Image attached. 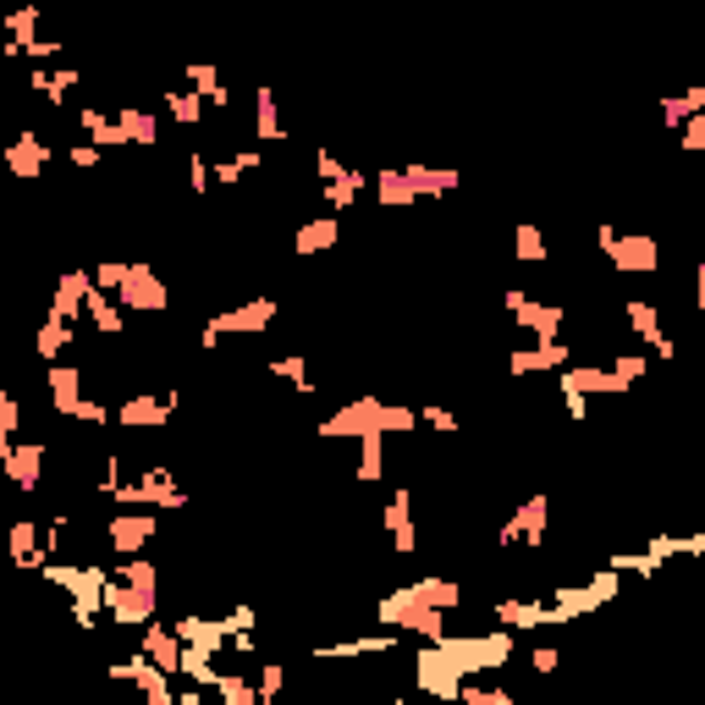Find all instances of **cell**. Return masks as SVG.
<instances>
[{
	"instance_id": "6da1fadb",
	"label": "cell",
	"mask_w": 705,
	"mask_h": 705,
	"mask_svg": "<svg viewBox=\"0 0 705 705\" xmlns=\"http://www.w3.org/2000/svg\"><path fill=\"white\" fill-rule=\"evenodd\" d=\"M595 249L617 276H656L662 271V243L651 232H617L612 221L595 226Z\"/></svg>"
},
{
	"instance_id": "7a4b0ae2",
	"label": "cell",
	"mask_w": 705,
	"mask_h": 705,
	"mask_svg": "<svg viewBox=\"0 0 705 705\" xmlns=\"http://www.w3.org/2000/svg\"><path fill=\"white\" fill-rule=\"evenodd\" d=\"M435 651H441L463 678H474V673H502V667L513 662V634H446Z\"/></svg>"
},
{
	"instance_id": "3957f363",
	"label": "cell",
	"mask_w": 705,
	"mask_h": 705,
	"mask_svg": "<svg viewBox=\"0 0 705 705\" xmlns=\"http://www.w3.org/2000/svg\"><path fill=\"white\" fill-rule=\"evenodd\" d=\"M265 325H276V298H249L238 309H215L199 325V353H215L221 336H260Z\"/></svg>"
},
{
	"instance_id": "277c9868",
	"label": "cell",
	"mask_w": 705,
	"mask_h": 705,
	"mask_svg": "<svg viewBox=\"0 0 705 705\" xmlns=\"http://www.w3.org/2000/svg\"><path fill=\"white\" fill-rule=\"evenodd\" d=\"M546 535H552V496H546V491H535L530 502H518V507L507 513V524L496 530V546H502V552H513V546L541 552V546H546Z\"/></svg>"
},
{
	"instance_id": "5b68a950",
	"label": "cell",
	"mask_w": 705,
	"mask_h": 705,
	"mask_svg": "<svg viewBox=\"0 0 705 705\" xmlns=\"http://www.w3.org/2000/svg\"><path fill=\"white\" fill-rule=\"evenodd\" d=\"M381 414H386V397H348L336 414L320 420V441H370V435H386Z\"/></svg>"
},
{
	"instance_id": "8992f818",
	"label": "cell",
	"mask_w": 705,
	"mask_h": 705,
	"mask_svg": "<svg viewBox=\"0 0 705 705\" xmlns=\"http://www.w3.org/2000/svg\"><path fill=\"white\" fill-rule=\"evenodd\" d=\"M502 303L513 309V320H518L535 342H563V331H567V309H563V303L530 298L524 286H507V298H502Z\"/></svg>"
},
{
	"instance_id": "52a82bcc",
	"label": "cell",
	"mask_w": 705,
	"mask_h": 705,
	"mask_svg": "<svg viewBox=\"0 0 705 705\" xmlns=\"http://www.w3.org/2000/svg\"><path fill=\"white\" fill-rule=\"evenodd\" d=\"M0 474L11 491H39L44 485V441H0Z\"/></svg>"
},
{
	"instance_id": "ba28073f",
	"label": "cell",
	"mask_w": 705,
	"mask_h": 705,
	"mask_svg": "<svg viewBox=\"0 0 705 705\" xmlns=\"http://www.w3.org/2000/svg\"><path fill=\"white\" fill-rule=\"evenodd\" d=\"M117 303H122L128 314H165V309H171V286L154 276V265L133 260V265H128V286L117 292Z\"/></svg>"
},
{
	"instance_id": "9c48e42d",
	"label": "cell",
	"mask_w": 705,
	"mask_h": 705,
	"mask_svg": "<svg viewBox=\"0 0 705 705\" xmlns=\"http://www.w3.org/2000/svg\"><path fill=\"white\" fill-rule=\"evenodd\" d=\"M154 535H160V513H117V518L105 524V546L117 552V563L143 557Z\"/></svg>"
},
{
	"instance_id": "30bf717a",
	"label": "cell",
	"mask_w": 705,
	"mask_h": 705,
	"mask_svg": "<svg viewBox=\"0 0 705 705\" xmlns=\"http://www.w3.org/2000/svg\"><path fill=\"white\" fill-rule=\"evenodd\" d=\"M392 595L409 601V606H430V612H457V606H463V584L446 578V573H424L414 584H397Z\"/></svg>"
},
{
	"instance_id": "8fae6325",
	"label": "cell",
	"mask_w": 705,
	"mask_h": 705,
	"mask_svg": "<svg viewBox=\"0 0 705 705\" xmlns=\"http://www.w3.org/2000/svg\"><path fill=\"white\" fill-rule=\"evenodd\" d=\"M89 292H94V271L72 265V271H61V276H56V286H50V309H44V314H56V320L78 325V320H83Z\"/></svg>"
},
{
	"instance_id": "7c38bea8",
	"label": "cell",
	"mask_w": 705,
	"mask_h": 705,
	"mask_svg": "<svg viewBox=\"0 0 705 705\" xmlns=\"http://www.w3.org/2000/svg\"><path fill=\"white\" fill-rule=\"evenodd\" d=\"M381 524H386L397 557H414V552H420V524H414V491H409V485L392 491V502L381 507Z\"/></svg>"
},
{
	"instance_id": "4fadbf2b",
	"label": "cell",
	"mask_w": 705,
	"mask_h": 705,
	"mask_svg": "<svg viewBox=\"0 0 705 705\" xmlns=\"http://www.w3.org/2000/svg\"><path fill=\"white\" fill-rule=\"evenodd\" d=\"M0 165L11 177H22V182L44 177L50 171V143H44V133H11V143L0 149Z\"/></svg>"
},
{
	"instance_id": "5bb4252c",
	"label": "cell",
	"mask_w": 705,
	"mask_h": 705,
	"mask_svg": "<svg viewBox=\"0 0 705 705\" xmlns=\"http://www.w3.org/2000/svg\"><path fill=\"white\" fill-rule=\"evenodd\" d=\"M139 651L165 673V678H182V651H188V645L177 639V628H171L165 617H154L149 628H139Z\"/></svg>"
},
{
	"instance_id": "9a60e30c",
	"label": "cell",
	"mask_w": 705,
	"mask_h": 705,
	"mask_svg": "<svg viewBox=\"0 0 705 705\" xmlns=\"http://www.w3.org/2000/svg\"><path fill=\"white\" fill-rule=\"evenodd\" d=\"M567 364H573V348H567V342H530V348L507 353V375H513V381H524V375H546V370L563 375Z\"/></svg>"
},
{
	"instance_id": "2e32d148",
	"label": "cell",
	"mask_w": 705,
	"mask_h": 705,
	"mask_svg": "<svg viewBox=\"0 0 705 705\" xmlns=\"http://www.w3.org/2000/svg\"><path fill=\"white\" fill-rule=\"evenodd\" d=\"M171 414H177V403L171 397H154V392H133V397L117 403V424L122 430H165Z\"/></svg>"
},
{
	"instance_id": "e0dca14e",
	"label": "cell",
	"mask_w": 705,
	"mask_h": 705,
	"mask_svg": "<svg viewBox=\"0 0 705 705\" xmlns=\"http://www.w3.org/2000/svg\"><path fill=\"white\" fill-rule=\"evenodd\" d=\"M83 381H89L83 364H44V397H50V409H56L61 420L83 403Z\"/></svg>"
},
{
	"instance_id": "ac0fdd59",
	"label": "cell",
	"mask_w": 705,
	"mask_h": 705,
	"mask_svg": "<svg viewBox=\"0 0 705 705\" xmlns=\"http://www.w3.org/2000/svg\"><path fill=\"white\" fill-rule=\"evenodd\" d=\"M105 617H111L117 628H149L160 612H154V606H143L139 595H133V590L111 573V578H105Z\"/></svg>"
},
{
	"instance_id": "d6986e66",
	"label": "cell",
	"mask_w": 705,
	"mask_h": 705,
	"mask_svg": "<svg viewBox=\"0 0 705 705\" xmlns=\"http://www.w3.org/2000/svg\"><path fill=\"white\" fill-rule=\"evenodd\" d=\"M336 243H342V215H325V210L309 215V221L292 232V254H298V260H309V254H331Z\"/></svg>"
},
{
	"instance_id": "ffe728a7",
	"label": "cell",
	"mask_w": 705,
	"mask_h": 705,
	"mask_svg": "<svg viewBox=\"0 0 705 705\" xmlns=\"http://www.w3.org/2000/svg\"><path fill=\"white\" fill-rule=\"evenodd\" d=\"M6 546H11V563L22 567V573H39V567L50 563L44 557V524H33V518H17L6 530Z\"/></svg>"
},
{
	"instance_id": "44dd1931",
	"label": "cell",
	"mask_w": 705,
	"mask_h": 705,
	"mask_svg": "<svg viewBox=\"0 0 705 705\" xmlns=\"http://www.w3.org/2000/svg\"><path fill=\"white\" fill-rule=\"evenodd\" d=\"M557 397L573 403V397H612V381H606V364H567L557 375Z\"/></svg>"
},
{
	"instance_id": "7402d4cb",
	"label": "cell",
	"mask_w": 705,
	"mask_h": 705,
	"mask_svg": "<svg viewBox=\"0 0 705 705\" xmlns=\"http://www.w3.org/2000/svg\"><path fill=\"white\" fill-rule=\"evenodd\" d=\"M182 83L204 100V105H215L221 117H226V105H232V89L221 83V67H204V61H193V67H182Z\"/></svg>"
},
{
	"instance_id": "603a6c76",
	"label": "cell",
	"mask_w": 705,
	"mask_h": 705,
	"mask_svg": "<svg viewBox=\"0 0 705 705\" xmlns=\"http://www.w3.org/2000/svg\"><path fill=\"white\" fill-rule=\"evenodd\" d=\"M83 320H89V325H94L100 336H111V342H117V336L128 331V309H122V303H117L111 292H100V286L89 292V303H83Z\"/></svg>"
},
{
	"instance_id": "cb8c5ba5",
	"label": "cell",
	"mask_w": 705,
	"mask_h": 705,
	"mask_svg": "<svg viewBox=\"0 0 705 705\" xmlns=\"http://www.w3.org/2000/svg\"><path fill=\"white\" fill-rule=\"evenodd\" d=\"M72 348H78V325L44 314V325L33 331V353H39L44 364H61V353H72Z\"/></svg>"
},
{
	"instance_id": "d4e9b609",
	"label": "cell",
	"mask_w": 705,
	"mask_h": 705,
	"mask_svg": "<svg viewBox=\"0 0 705 705\" xmlns=\"http://www.w3.org/2000/svg\"><path fill=\"white\" fill-rule=\"evenodd\" d=\"M117 578L139 595L143 606H154V612H160V567L149 563V557H128V563H117Z\"/></svg>"
},
{
	"instance_id": "484cf974",
	"label": "cell",
	"mask_w": 705,
	"mask_h": 705,
	"mask_svg": "<svg viewBox=\"0 0 705 705\" xmlns=\"http://www.w3.org/2000/svg\"><path fill=\"white\" fill-rule=\"evenodd\" d=\"M375 204L381 210H409V204H420V193H414V182L403 177V165H386V171H375Z\"/></svg>"
},
{
	"instance_id": "4316f807",
	"label": "cell",
	"mask_w": 705,
	"mask_h": 705,
	"mask_svg": "<svg viewBox=\"0 0 705 705\" xmlns=\"http://www.w3.org/2000/svg\"><path fill=\"white\" fill-rule=\"evenodd\" d=\"M78 128L89 133V143H94V149H128L122 122H117L111 111H100V105H83V111H78Z\"/></svg>"
},
{
	"instance_id": "83f0119b",
	"label": "cell",
	"mask_w": 705,
	"mask_h": 705,
	"mask_svg": "<svg viewBox=\"0 0 705 705\" xmlns=\"http://www.w3.org/2000/svg\"><path fill=\"white\" fill-rule=\"evenodd\" d=\"M83 83V72H72V67H56V72H44V67H33V78H28V89L44 100V105H67V94Z\"/></svg>"
},
{
	"instance_id": "f1b7e54d",
	"label": "cell",
	"mask_w": 705,
	"mask_h": 705,
	"mask_svg": "<svg viewBox=\"0 0 705 705\" xmlns=\"http://www.w3.org/2000/svg\"><path fill=\"white\" fill-rule=\"evenodd\" d=\"M364 188H375V177H364L359 165L342 177V182H331V188H320V199H325V215H348L359 199H364Z\"/></svg>"
},
{
	"instance_id": "f546056e",
	"label": "cell",
	"mask_w": 705,
	"mask_h": 705,
	"mask_svg": "<svg viewBox=\"0 0 705 705\" xmlns=\"http://www.w3.org/2000/svg\"><path fill=\"white\" fill-rule=\"evenodd\" d=\"M645 370H651V353H612V364H606V381H612V397H628L639 381H645Z\"/></svg>"
},
{
	"instance_id": "4dcf8cb0",
	"label": "cell",
	"mask_w": 705,
	"mask_h": 705,
	"mask_svg": "<svg viewBox=\"0 0 705 705\" xmlns=\"http://www.w3.org/2000/svg\"><path fill=\"white\" fill-rule=\"evenodd\" d=\"M403 177L414 182L420 199H441V193H457L463 188V177L452 165H403Z\"/></svg>"
},
{
	"instance_id": "1f68e13d",
	"label": "cell",
	"mask_w": 705,
	"mask_h": 705,
	"mask_svg": "<svg viewBox=\"0 0 705 705\" xmlns=\"http://www.w3.org/2000/svg\"><path fill=\"white\" fill-rule=\"evenodd\" d=\"M265 375L292 381V397H314V370H309V353H276L265 364Z\"/></svg>"
},
{
	"instance_id": "d6a6232c",
	"label": "cell",
	"mask_w": 705,
	"mask_h": 705,
	"mask_svg": "<svg viewBox=\"0 0 705 705\" xmlns=\"http://www.w3.org/2000/svg\"><path fill=\"white\" fill-rule=\"evenodd\" d=\"M254 139L260 143H282L286 128H282V105H276V89H254Z\"/></svg>"
},
{
	"instance_id": "836d02e7",
	"label": "cell",
	"mask_w": 705,
	"mask_h": 705,
	"mask_svg": "<svg viewBox=\"0 0 705 705\" xmlns=\"http://www.w3.org/2000/svg\"><path fill=\"white\" fill-rule=\"evenodd\" d=\"M117 122H122L128 143H139V149H154V143H160V111H149V105H122Z\"/></svg>"
},
{
	"instance_id": "e575fe53",
	"label": "cell",
	"mask_w": 705,
	"mask_h": 705,
	"mask_svg": "<svg viewBox=\"0 0 705 705\" xmlns=\"http://www.w3.org/2000/svg\"><path fill=\"white\" fill-rule=\"evenodd\" d=\"M513 260H518V265H546V260H552L541 221H513Z\"/></svg>"
},
{
	"instance_id": "d590c367",
	"label": "cell",
	"mask_w": 705,
	"mask_h": 705,
	"mask_svg": "<svg viewBox=\"0 0 705 705\" xmlns=\"http://www.w3.org/2000/svg\"><path fill=\"white\" fill-rule=\"evenodd\" d=\"M623 320H628V331H634L645 348H651L656 336H667V331H662V303H651V298H628V303H623Z\"/></svg>"
},
{
	"instance_id": "8d00e7d4",
	"label": "cell",
	"mask_w": 705,
	"mask_h": 705,
	"mask_svg": "<svg viewBox=\"0 0 705 705\" xmlns=\"http://www.w3.org/2000/svg\"><path fill=\"white\" fill-rule=\"evenodd\" d=\"M160 111H165L177 128H188V133L204 122V100H199L193 89H165V94H160Z\"/></svg>"
},
{
	"instance_id": "74e56055",
	"label": "cell",
	"mask_w": 705,
	"mask_h": 705,
	"mask_svg": "<svg viewBox=\"0 0 705 705\" xmlns=\"http://www.w3.org/2000/svg\"><path fill=\"white\" fill-rule=\"evenodd\" d=\"M381 480H386V435H370V441H359L353 485H381Z\"/></svg>"
},
{
	"instance_id": "f35d334b",
	"label": "cell",
	"mask_w": 705,
	"mask_h": 705,
	"mask_svg": "<svg viewBox=\"0 0 705 705\" xmlns=\"http://www.w3.org/2000/svg\"><path fill=\"white\" fill-rule=\"evenodd\" d=\"M254 689H260V705H282V695H286V662H276V656L254 662Z\"/></svg>"
},
{
	"instance_id": "ab89813d",
	"label": "cell",
	"mask_w": 705,
	"mask_h": 705,
	"mask_svg": "<svg viewBox=\"0 0 705 705\" xmlns=\"http://www.w3.org/2000/svg\"><path fill=\"white\" fill-rule=\"evenodd\" d=\"M689 122H695L689 94H662V133H684Z\"/></svg>"
},
{
	"instance_id": "60d3db41",
	"label": "cell",
	"mask_w": 705,
	"mask_h": 705,
	"mask_svg": "<svg viewBox=\"0 0 705 705\" xmlns=\"http://www.w3.org/2000/svg\"><path fill=\"white\" fill-rule=\"evenodd\" d=\"M89 271H94V286L111 292V298L128 286V260H100V265H89Z\"/></svg>"
},
{
	"instance_id": "b9f144b4",
	"label": "cell",
	"mask_w": 705,
	"mask_h": 705,
	"mask_svg": "<svg viewBox=\"0 0 705 705\" xmlns=\"http://www.w3.org/2000/svg\"><path fill=\"white\" fill-rule=\"evenodd\" d=\"M17 430H22V397L0 392V441H17Z\"/></svg>"
},
{
	"instance_id": "7bdbcfd3",
	"label": "cell",
	"mask_w": 705,
	"mask_h": 705,
	"mask_svg": "<svg viewBox=\"0 0 705 705\" xmlns=\"http://www.w3.org/2000/svg\"><path fill=\"white\" fill-rule=\"evenodd\" d=\"M420 424H430L435 435H457V430H463V420H457L452 409H441V403H424V409H420Z\"/></svg>"
},
{
	"instance_id": "ee69618b",
	"label": "cell",
	"mask_w": 705,
	"mask_h": 705,
	"mask_svg": "<svg viewBox=\"0 0 705 705\" xmlns=\"http://www.w3.org/2000/svg\"><path fill=\"white\" fill-rule=\"evenodd\" d=\"M348 171H353V165H342V160H336L331 149H314V177H320V188H331V182H342Z\"/></svg>"
},
{
	"instance_id": "f6af8a7d",
	"label": "cell",
	"mask_w": 705,
	"mask_h": 705,
	"mask_svg": "<svg viewBox=\"0 0 705 705\" xmlns=\"http://www.w3.org/2000/svg\"><path fill=\"white\" fill-rule=\"evenodd\" d=\"M557 667H563V651L557 645H535L530 651V673L535 678H557Z\"/></svg>"
},
{
	"instance_id": "bcb514c9",
	"label": "cell",
	"mask_w": 705,
	"mask_h": 705,
	"mask_svg": "<svg viewBox=\"0 0 705 705\" xmlns=\"http://www.w3.org/2000/svg\"><path fill=\"white\" fill-rule=\"evenodd\" d=\"M457 705H518L507 689H485V684H463V701Z\"/></svg>"
},
{
	"instance_id": "7dc6e473",
	"label": "cell",
	"mask_w": 705,
	"mask_h": 705,
	"mask_svg": "<svg viewBox=\"0 0 705 705\" xmlns=\"http://www.w3.org/2000/svg\"><path fill=\"white\" fill-rule=\"evenodd\" d=\"M678 149H684V154H705V111L678 133Z\"/></svg>"
},
{
	"instance_id": "c3c4849f",
	"label": "cell",
	"mask_w": 705,
	"mask_h": 705,
	"mask_svg": "<svg viewBox=\"0 0 705 705\" xmlns=\"http://www.w3.org/2000/svg\"><path fill=\"white\" fill-rule=\"evenodd\" d=\"M67 160H72L78 171H94V165L105 160V149H94V143H72V149H67Z\"/></svg>"
},
{
	"instance_id": "681fc988",
	"label": "cell",
	"mask_w": 705,
	"mask_h": 705,
	"mask_svg": "<svg viewBox=\"0 0 705 705\" xmlns=\"http://www.w3.org/2000/svg\"><path fill=\"white\" fill-rule=\"evenodd\" d=\"M689 105H695V117L705 111V83H695V89H689Z\"/></svg>"
}]
</instances>
